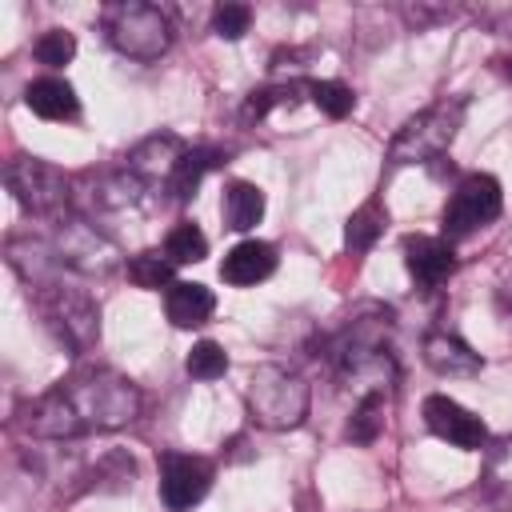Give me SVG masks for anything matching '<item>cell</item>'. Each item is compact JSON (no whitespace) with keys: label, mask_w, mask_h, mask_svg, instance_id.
Masks as SVG:
<instances>
[{"label":"cell","mask_w":512,"mask_h":512,"mask_svg":"<svg viewBox=\"0 0 512 512\" xmlns=\"http://www.w3.org/2000/svg\"><path fill=\"white\" fill-rule=\"evenodd\" d=\"M508 76H512V64H508Z\"/></svg>","instance_id":"obj_29"},{"label":"cell","mask_w":512,"mask_h":512,"mask_svg":"<svg viewBox=\"0 0 512 512\" xmlns=\"http://www.w3.org/2000/svg\"><path fill=\"white\" fill-rule=\"evenodd\" d=\"M404 264H408V276H412L424 292L440 288V284L456 272L452 244L440 240V236H408V240H404Z\"/></svg>","instance_id":"obj_11"},{"label":"cell","mask_w":512,"mask_h":512,"mask_svg":"<svg viewBox=\"0 0 512 512\" xmlns=\"http://www.w3.org/2000/svg\"><path fill=\"white\" fill-rule=\"evenodd\" d=\"M480 20H484L496 36H508V32H512V8H508V4H500V8H480Z\"/></svg>","instance_id":"obj_28"},{"label":"cell","mask_w":512,"mask_h":512,"mask_svg":"<svg viewBox=\"0 0 512 512\" xmlns=\"http://www.w3.org/2000/svg\"><path fill=\"white\" fill-rule=\"evenodd\" d=\"M52 260L72 268V272H84V276H104V272H116L120 268V252L112 240H104L92 224H84L80 216H60L52 220V244H48Z\"/></svg>","instance_id":"obj_5"},{"label":"cell","mask_w":512,"mask_h":512,"mask_svg":"<svg viewBox=\"0 0 512 512\" xmlns=\"http://www.w3.org/2000/svg\"><path fill=\"white\" fill-rule=\"evenodd\" d=\"M220 160H224V152H220V148H188V152L180 156V164H176L172 180H168L172 200H188V196L200 188V180H204Z\"/></svg>","instance_id":"obj_18"},{"label":"cell","mask_w":512,"mask_h":512,"mask_svg":"<svg viewBox=\"0 0 512 512\" xmlns=\"http://www.w3.org/2000/svg\"><path fill=\"white\" fill-rule=\"evenodd\" d=\"M40 308L56 336L72 352H88L100 340V304L84 288H64V284H44L40 288Z\"/></svg>","instance_id":"obj_6"},{"label":"cell","mask_w":512,"mask_h":512,"mask_svg":"<svg viewBox=\"0 0 512 512\" xmlns=\"http://www.w3.org/2000/svg\"><path fill=\"white\" fill-rule=\"evenodd\" d=\"M212 488V464L192 452H164L160 456V500L172 512H188Z\"/></svg>","instance_id":"obj_9"},{"label":"cell","mask_w":512,"mask_h":512,"mask_svg":"<svg viewBox=\"0 0 512 512\" xmlns=\"http://www.w3.org/2000/svg\"><path fill=\"white\" fill-rule=\"evenodd\" d=\"M264 220V192L252 180H232L224 188V224L232 232H252Z\"/></svg>","instance_id":"obj_17"},{"label":"cell","mask_w":512,"mask_h":512,"mask_svg":"<svg viewBox=\"0 0 512 512\" xmlns=\"http://www.w3.org/2000/svg\"><path fill=\"white\" fill-rule=\"evenodd\" d=\"M32 56H36L44 68H64V64L76 56V36L64 32V28H48V32L32 44Z\"/></svg>","instance_id":"obj_25"},{"label":"cell","mask_w":512,"mask_h":512,"mask_svg":"<svg viewBox=\"0 0 512 512\" xmlns=\"http://www.w3.org/2000/svg\"><path fill=\"white\" fill-rule=\"evenodd\" d=\"M248 416L268 428V432H288V428H300L304 416H308V404H312V388L304 384L300 372L292 368H280V364H260L252 376H248Z\"/></svg>","instance_id":"obj_2"},{"label":"cell","mask_w":512,"mask_h":512,"mask_svg":"<svg viewBox=\"0 0 512 512\" xmlns=\"http://www.w3.org/2000/svg\"><path fill=\"white\" fill-rule=\"evenodd\" d=\"M464 108H468V100L452 96V100H436L424 112H416L412 120H404V128L388 144V164L404 168V164H428V160L444 156L460 132Z\"/></svg>","instance_id":"obj_3"},{"label":"cell","mask_w":512,"mask_h":512,"mask_svg":"<svg viewBox=\"0 0 512 512\" xmlns=\"http://www.w3.org/2000/svg\"><path fill=\"white\" fill-rule=\"evenodd\" d=\"M24 104H28L40 120H76V116H80V100H76L72 84L60 80V76L32 80V84L24 88Z\"/></svg>","instance_id":"obj_16"},{"label":"cell","mask_w":512,"mask_h":512,"mask_svg":"<svg viewBox=\"0 0 512 512\" xmlns=\"http://www.w3.org/2000/svg\"><path fill=\"white\" fill-rule=\"evenodd\" d=\"M384 208H380V200H368V204H360L352 216H348V228H344V244H348V252L352 256H360V252H368L376 240H380V232H384Z\"/></svg>","instance_id":"obj_19"},{"label":"cell","mask_w":512,"mask_h":512,"mask_svg":"<svg viewBox=\"0 0 512 512\" xmlns=\"http://www.w3.org/2000/svg\"><path fill=\"white\" fill-rule=\"evenodd\" d=\"M140 416V388L112 368H80L24 408V428L40 440L116 432Z\"/></svg>","instance_id":"obj_1"},{"label":"cell","mask_w":512,"mask_h":512,"mask_svg":"<svg viewBox=\"0 0 512 512\" xmlns=\"http://www.w3.org/2000/svg\"><path fill=\"white\" fill-rule=\"evenodd\" d=\"M104 32H108L112 48L128 60H160L172 48L168 12L156 8V4H144V0H128V4L108 8Z\"/></svg>","instance_id":"obj_4"},{"label":"cell","mask_w":512,"mask_h":512,"mask_svg":"<svg viewBox=\"0 0 512 512\" xmlns=\"http://www.w3.org/2000/svg\"><path fill=\"white\" fill-rule=\"evenodd\" d=\"M292 96H296V84H268V88H256V92L248 96V104H244V116H248V120H260V116H268L276 104H292Z\"/></svg>","instance_id":"obj_27"},{"label":"cell","mask_w":512,"mask_h":512,"mask_svg":"<svg viewBox=\"0 0 512 512\" xmlns=\"http://www.w3.org/2000/svg\"><path fill=\"white\" fill-rule=\"evenodd\" d=\"M424 424L432 436L448 440L452 448H464V452H476L484 448L488 440V428L480 416H472L464 404H456L452 396H428L424 400Z\"/></svg>","instance_id":"obj_10"},{"label":"cell","mask_w":512,"mask_h":512,"mask_svg":"<svg viewBox=\"0 0 512 512\" xmlns=\"http://www.w3.org/2000/svg\"><path fill=\"white\" fill-rule=\"evenodd\" d=\"M384 428V392H372V396H360L356 408H352V420H348V440L352 444H372Z\"/></svg>","instance_id":"obj_21"},{"label":"cell","mask_w":512,"mask_h":512,"mask_svg":"<svg viewBox=\"0 0 512 512\" xmlns=\"http://www.w3.org/2000/svg\"><path fill=\"white\" fill-rule=\"evenodd\" d=\"M172 272H176V264L160 252H140L128 260V276L140 288H172Z\"/></svg>","instance_id":"obj_23"},{"label":"cell","mask_w":512,"mask_h":512,"mask_svg":"<svg viewBox=\"0 0 512 512\" xmlns=\"http://www.w3.org/2000/svg\"><path fill=\"white\" fill-rule=\"evenodd\" d=\"M424 360H428V368L440 372V376H476V372L484 368L480 352H472V348H468L460 336H452V332H428V336H424Z\"/></svg>","instance_id":"obj_14"},{"label":"cell","mask_w":512,"mask_h":512,"mask_svg":"<svg viewBox=\"0 0 512 512\" xmlns=\"http://www.w3.org/2000/svg\"><path fill=\"white\" fill-rule=\"evenodd\" d=\"M164 256H168L172 264H200V260L208 256V236H204L192 220H184V224H176V228L168 232Z\"/></svg>","instance_id":"obj_20"},{"label":"cell","mask_w":512,"mask_h":512,"mask_svg":"<svg viewBox=\"0 0 512 512\" xmlns=\"http://www.w3.org/2000/svg\"><path fill=\"white\" fill-rule=\"evenodd\" d=\"M308 96H312V104H316L324 116H332V120H344V116L352 112V104H356L352 88L340 84V80H312V84H308Z\"/></svg>","instance_id":"obj_22"},{"label":"cell","mask_w":512,"mask_h":512,"mask_svg":"<svg viewBox=\"0 0 512 512\" xmlns=\"http://www.w3.org/2000/svg\"><path fill=\"white\" fill-rule=\"evenodd\" d=\"M164 312L176 328H200L216 312V296H212V288H204L196 280H176L164 296Z\"/></svg>","instance_id":"obj_15"},{"label":"cell","mask_w":512,"mask_h":512,"mask_svg":"<svg viewBox=\"0 0 512 512\" xmlns=\"http://www.w3.org/2000/svg\"><path fill=\"white\" fill-rule=\"evenodd\" d=\"M184 152H188V148H184L180 136H172V132H156V136L140 140V144L128 152V164H124V168H128L140 184L172 180V172H176V164H180Z\"/></svg>","instance_id":"obj_12"},{"label":"cell","mask_w":512,"mask_h":512,"mask_svg":"<svg viewBox=\"0 0 512 512\" xmlns=\"http://www.w3.org/2000/svg\"><path fill=\"white\" fill-rule=\"evenodd\" d=\"M504 208V192L500 180L488 172H472L456 184L452 200L444 204V240H464L472 232H480L484 224H492Z\"/></svg>","instance_id":"obj_8"},{"label":"cell","mask_w":512,"mask_h":512,"mask_svg":"<svg viewBox=\"0 0 512 512\" xmlns=\"http://www.w3.org/2000/svg\"><path fill=\"white\" fill-rule=\"evenodd\" d=\"M12 196L32 212V216H44V220H60L68 216V180L60 168L44 164V160H32V156H16L4 172Z\"/></svg>","instance_id":"obj_7"},{"label":"cell","mask_w":512,"mask_h":512,"mask_svg":"<svg viewBox=\"0 0 512 512\" xmlns=\"http://www.w3.org/2000/svg\"><path fill=\"white\" fill-rule=\"evenodd\" d=\"M184 368H188L192 380H216V376L228 372V352L216 340H200V344H192Z\"/></svg>","instance_id":"obj_24"},{"label":"cell","mask_w":512,"mask_h":512,"mask_svg":"<svg viewBox=\"0 0 512 512\" xmlns=\"http://www.w3.org/2000/svg\"><path fill=\"white\" fill-rule=\"evenodd\" d=\"M248 24H252V8L248 4H220L212 12V32L220 40H240L248 32Z\"/></svg>","instance_id":"obj_26"},{"label":"cell","mask_w":512,"mask_h":512,"mask_svg":"<svg viewBox=\"0 0 512 512\" xmlns=\"http://www.w3.org/2000/svg\"><path fill=\"white\" fill-rule=\"evenodd\" d=\"M276 272V248L268 240H240L236 248L224 252L220 260V280L236 288H252Z\"/></svg>","instance_id":"obj_13"}]
</instances>
